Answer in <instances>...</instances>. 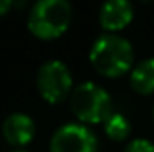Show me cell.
<instances>
[{"label":"cell","instance_id":"6da1fadb","mask_svg":"<svg viewBox=\"0 0 154 152\" xmlns=\"http://www.w3.org/2000/svg\"><path fill=\"white\" fill-rule=\"evenodd\" d=\"M90 63L102 77L116 79L133 70L134 48L125 38L113 32H104L90 48Z\"/></svg>","mask_w":154,"mask_h":152},{"label":"cell","instance_id":"7a4b0ae2","mask_svg":"<svg viewBox=\"0 0 154 152\" xmlns=\"http://www.w3.org/2000/svg\"><path fill=\"white\" fill-rule=\"evenodd\" d=\"M70 23L72 5L68 0H36L27 18L29 32L41 41L61 38Z\"/></svg>","mask_w":154,"mask_h":152},{"label":"cell","instance_id":"3957f363","mask_svg":"<svg viewBox=\"0 0 154 152\" xmlns=\"http://www.w3.org/2000/svg\"><path fill=\"white\" fill-rule=\"evenodd\" d=\"M70 108L77 120L84 125L104 123L111 116V97L102 86L86 81L74 88L70 95Z\"/></svg>","mask_w":154,"mask_h":152},{"label":"cell","instance_id":"277c9868","mask_svg":"<svg viewBox=\"0 0 154 152\" xmlns=\"http://www.w3.org/2000/svg\"><path fill=\"white\" fill-rule=\"evenodd\" d=\"M36 88L45 102L57 106L65 102L68 95H72L74 79L63 61L52 59L39 66L36 74Z\"/></svg>","mask_w":154,"mask_h":152},{"label":"cell","instance_id":"5b68a950","mask_svg":"<svg viewBox=\"0 0 154 152\" xmlns=\"http://www.w3.org/2000/svg\"><path fill=\"white\" fill-rule=\"evenodd\" d=\"M99 140L84 123H65L50 140V152H97Z\"/></svg>","mask_w":154,"mask_h":152},{"label":"cell","instance_id":"8992f818","mask_svg":"<svg viewBox=\"0 0 154 152\" xmlns=\"http://www.w3.org/2000/svg\"><path fill=\"white\" fill-rule=\"evenodd\" d=\"M134 18L131 0H106L99 11V23L108 32H118L125 29Z\"/></svg>","mask_w":154,"mask_h":152},{"label":"cell","instance_id":"52a82bcc","mask_svg":"<svg viewBox=\"0 0 154 152\" xmlns=\"http://www.w3.org/2000/svg\"><path fill=\"white\" fill-rule=\"evenodd\" d=\"M4 140L16 149H22L29 145L36 136V123L34 120L25 113H13L9 114L2 125Z\"/></svg>","mask_w":154,"mask_h":152},{"label":"cell","instance_id":"ba28073f","mask_svg":"<svg viewBox=\"0 0 154 152\" xmlns=\"http://www.w3.org/2000/svg\"><path fill=\"white\" fill-rule=\"evenodd\" d=\"M131 88L140 95H152L154 93V57L143 59L138 63L129 75Z\"/></svg>","mask_w":154,"mask_h":152},{"label":"cell","instance_id":"9c48e42d","mask_svg":"<svg viewBox=\"0 0 154 152\" xmlns=\"http://www.w3.org/2000/svg\"><path fill=\"white\" fill-rule=\"evenodd\" d=\"M104 132L111 141H125L131 134V123L124 114L111 113V116L104 122Z\"/></svg>","mask_w":154,"mask_h":152},{"label":"cell","instance_id":"30bf717a","mask_svg":"<svg viewBox=\"0 0 154 152\" xmlns=\"http://www.w3.org/2000/svg\"><path fill=\"white\" fill-rule=\"evenodd\" d=\"M124 152H154V143L145 138H136L125 145Z\"/></svg>","mask_w":154,"mask_h":152},{"label":"cell","instance_id":"8fae6325","mask_svg":"<svg viewBox=\"0 0 154 152\" xmlns=\"http://www.w3.org/2000/svg\"><path fill=\"white\" fill-rule=\"evenodd\" d=\"M13 2H14V0H0V16H4V14L11 9Z\"/></svg>","mask_w":154,"mask_h":152},{"label":"cell","instance_id":"7c38bea8","mask_svg":"<svg viewBox=\"0 0 154 152\" xmlns=\"http://www.w3.org/2000/svg\"><path fill=\"white\" fill-rule=\"evenodd\" d=\"M11 152H27V150H22V149H16V150H11Z\"/></svg>","mask_w":154,"mask_h":152},{"label":"cell","instance_id":"4fadbf2b","mask_svg":"<svg viewBox=\"0 0 154 152\" xmlns=\"http://www.w3.org/2000/svg\"><path fill=\"white\" fill-rule=\"evenodd\" d=\"M152 122H154V106H152Z\"/></svg>","mask_w":154,"mask_h":152},{"label":"cell","instance_id":"5bb4252c","mask_svg":"<svg viewBox=\"0 0 154 152\" xmlns=\"http://www.w3.org/2000/svg\"><path fill=\"white\" fill-rule=\"evenodd\" d=\"M145 2H147V0H145Z\"/></svg>","mask_w":154,"mask_h":152}]
</instances>
